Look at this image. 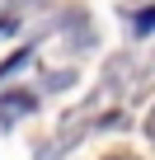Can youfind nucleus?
I'll list each match as a JSON object with an SVG mask.
<instances>
[{"instance_id": "f257e3e1", "label": "nucleus", "mask_w": 155, "mask_h": 160, "mask_svg": "<svg viewBox=\"0 0 155 160\" xmlns=\"http://www.w3.org/2000/svg\"><path fill=\"white\" fill-rule=\"evenodd\" d=\"M150 28H155V5H150V10H141V14H136V33H150Z\"/></svg>"}, {"instance_id": "f03ea898", "label": "nucleus", "mask_w": 155, "mask_h": 160, "mask_svg": "<svg viewBox=\"0 0 155 160\" xmlns=\"http://www.w3.org/2000/svg\"><path fill=\"white\" fill-rule=\"evenodd\" d=\"M150 137H155V113H150Z\"/></svg>"}, {"instance_id": "7ed1b4c3", "label": "nucleus", "mask_w": 155, "mask_h": 160, "mask_svg": "<svg viewBox=\"0 0 155 160\" xmlns=\"http://www.w3.org/2000/svg\"><path fill=\"white\" fill-rule=\"evenodd\" d=\"M113 160H127V155H113Z\"/></svg>"}]
</instances>
